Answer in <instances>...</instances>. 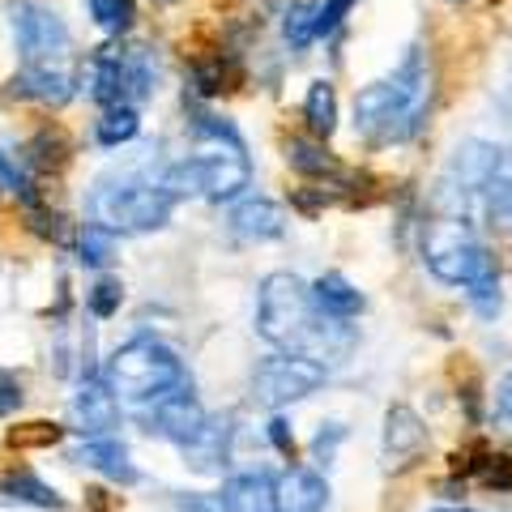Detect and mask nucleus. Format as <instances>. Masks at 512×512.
Instances as JSON below:
<instances>
[{
  "mask_svg": "<svg viewBox=\"0 0 512 512\" xmlns=\"http://www.w3.org/2000/svg\"><path fill=\"white\" fill-rule=\"evenodd\" d=\"M13 39H18V52L30 69L39 64H69V26H64L52 9L43 5H18L13 13Z\"/></svg>",
  "mask_w": 512,
  "mask_h": 512,
  "instance_id": "obj_9",
  "label": "nucleus"
},
{
  "mask_svg": "<svg viewBox=\"0 0 512 512\" xmlns=\"http://www.w3.org/2000/svg\"><path fill=\"white\" fill-rule=\"evenodd\" d=\"M210 423V414L201 410L197 393H192V384H180V389H171L167 397H158L154 410H150V431H158L163 440L171 444H192Z\"/></svg>",
  "mask_w": 512,
  "mask_h": 512,
  "instance_id": "obj_10",
  "label": "nucleus"
},
{
  "mask_svg": "<svg viewBox=\"0 0 512 512\" xmlns=\"http://www.w3.org/2000/svg\"><path fill=\"white\" fill-rule=\"evenodd\" d=\"M103 380L111 384V393L128 397V402H146V406H154L158 397H167L171 389L188 384L180 355H175L171 346L154 342V338L124 342L116 355L107 359V376Z\"/></svg>",
  "mask_w": 512,
  "mask_h": 512,
  "instance_id": "obj_3",
  "label": "nucleus"
},
{
  "mask_svg": "<svg viewBox=\"0 0 512 512\" xmlns=\"http://www.w3.org/2000/svg\"><path fill=\"white\" fill-rule=\"evenodd\" d=\"M0 500H18V504H35V508H64L56 487H47L43 478L30 474V470L0 474Z\"/></svg>",
  "mask_w": 512,
  "mask_h": 512,
  "instance_id": "obj_20",
  "label": "nucleus"
},
{
  "mask_svg": "<svg viewBox=\"0 0 512 512\" xmlns=\"http://www.w3.org/2000/svg\"><path fill=\"white\" fill-rule=\"evenodd\" d=\"M303 120H308L316 141L333 137V128H338V90H333L329 82H312L308 99H303Z\"/></svg>",
  "mask_w": 512,
  "mask_h": 512,
  "instance_id": "obj_21",
  "label": "nucleus"
},
{
  "mask_svg": "<svg viewBox=\"0 0 512 512\" xmlns=\"http://www.w3.org/2000/svg\"><path fill=\"white\" fill-rule=\"evenodd\" d=\"M154 77H150V60L146 52H128V47H103L90 60V94L103 107H133L141 99H150Z\"/></svg>",
  "mask_w": 512,
  "mask_h": 512,
  "instance_id": "obj_6",
  "label": "nucleus"
},
{
  "mask_svg": "<svg viewBox=\"0 0 512 512\" xmlns=\"http://www.w3.org/2000/svg\"><path fill=\"white\" fill-rule=\"evenodd\" d=\"M269 444H274L282 457H295V431H291V423H286L282 414L269 419Z\"/></svg>",
  "mask_w": 512,
  "mask_h": 512,
  "instance_id": "obj_39",
  "label": "nucleus"
},
{
  "mask_svg": "<svg viewBox=\"0 0 512 512\" xmlns=\"http://www.w3.org/2000/svg\"><path fill=\"white\" fill-rule=\"evenodd\" d=\"M64 154H69V146H64V137L52 133V128H43V133L26 146L30 167H60V163H64Z\"/></svg>",
  "mask_w": 512,
  "mask_h": 512,
  "instance_id": "obj_30",
  "label": "nucleus"
},
{
  "mask_svg": "<svg viewBox=\"0 0 512 512\" xmlns=\"http://www.w3.org/2000/svg\"><path fill=\"white\" fill-rule=\"evenodd\" d=\"M192 133H197V137H214V141H227V150H244V141H239L235 124L222 120V116H210V111H197V116H192Z\"/></svg>",
  "mask_w": 512,
  "mask_h": 512,
  "instance_id": "obj_32",
  "label": "nucleus"
},
{
  "mask_svg": "<svg viewBox=\"0 0 512 512\" xmlns=\"http://www.w3.org/2000/svg\"><path fill=\"white\" fill-rule=\"evenodd\" d=\"M192 86H197L201 99H218L222 90H231V69L222 56H205L192 64Z\"/></svg>",
  "mask_w": 512,
  "mask_h": 512,
  "instance_id": "obj_28",
  "label": "nucleus"
},
{
  "mask_svg": "<svg viewBox=\"0 0 512 512\" xmlns=\"http://www.w3.org/2000/svg\"><path fill=\"white\" fill-rule=\"evenodd\" d=\"M483 201H487L491 222H500V227H508V231H512V180H504V175H495V180L483 188Z\"/></svg>",
  "mask_w": 512,
  "mask_h": 512,
  "instance_id": "obj_31",
  "label": "nucleus"
},
{
  "mask_svg": "<svg viewBox=\"0 0 512 512\" xmlns=\"http://www.w3.org/2000/svg\"><path fill=\"white\" fill-rule=\"evenodd\" d=\"M504 171V150L491 146V141H461L448 158V171H444V188L453 192H483L495 175Z\"/></svg>",
  "mask_w": 512,
  "mask_h": 512,
  "instance_id": "obj_11",
  "label": "nucleus"
},
{
  "mask_svg": "<svg viewBox=\"0 0 512 512\" xmlns=\"http://www.w3.org/2000/svg\"><path fill=\"white\" fill-rule=\"evenodd\" d=\"M346 440V427L342 423H325L316 431V440H312V457L320 461V466H329L333 457H338V444Z\"/></svg>",
  "mask_w": 512,
  "mask_h": 512,
  "instance_id": "obj_37",
  "label": "nucleus"
},
{
  "mask_svg": "<svg viewBox=\"0 0 512 512\" xmlns=\"http://www.w3.org/2000/svg\"><path fill=\"white\" fill-rule=\"evenodd\" d=\"M448 5H461V0H448Z\"/></svg>",
  "mask_w": 512,
  "mask_h": 512,
  "instance_id": "obj_44",
  "label": "nucleus"
},
{
  "mask_svg": "<svg viewBox=\"0 0 512 512\" xmlns=\"http://www.w3.org/2000/svg\"><path fill=\"white\" fill-rule=\"evenodd\" d=\"M282 39L291 43L295 52L316 39V5L312 0H295V5L282 13Z\"/></svg>",
  "mask_w": 512,
  "mask_h": 512,
  "instance_id": "obj_27",
  "label": "nucleus"
},
{
  "mask_svg": "<svg viewBox=\"0 0 512 512\" xmlns=\"http://www.w3.org/2000/svg\"><path fill=\"white\" fill-rule=\"evenodd\" d=\"M175 508H180V512H218V504L201 500V495H180V500H175Z\"/></svg>",
  "mask_w": 512,
  "mask_h": 512,
  "instance_id": "obj_42",
  "label": "nucleus"
},
{
  "mask_svg": "<svg viewBox=\"0 0 512 512\" xmlns=\"http://www.w3.org/2000/svg\"><path fill=\"white\" fill-rule=\"evenodd\" d=\"M329 504V483L316 470L291 466L274 483V508L278 512H325Z\"/></svg>",
  "mask_w": 512,
  "mask_h": 512,
  "instance_id": "obj_14",
  "label": "nucleus"
},
{
  "mask_svg": "<svg viewBox=\"0 0 512 512\" xmlns=\"http://www.w3.org/2000/svg\"><path fill=\"white\" fill-rule=\"evenodd\" d=\"M137 128H141L137 107H124V103H120V107H103L99 124H94V137H99V146L116 150V146H124V141L137 137Z\"/></svg>",
  "mask_w": 512,
  "mask_h": 512,
  "instance_id": "obj_23",
  "label": "nucleus"
},
{
  "mask_svg": "<svg viewBox=\"0 0 512 512\" xmlns=\"http://www.w3.org/2000/svg\"><path fill=\"white\" fill-rule=\"evenodd\" d=\"M231 231L248 244H265V239H278L286 231V214L278 201L269 197H248L231 210Z\"/></svg>",
  "mask_w": 512,
  "mask_h": 512,
  "instance_id": "obj_16",
  "label": "nucleus"
},
{
  "mask_svg": "<svg viewBox=\"0 0 512 512\" xmlns=\"http://www.w3.org/2000/svg\"><path fill=\"white\" fill-rule=\"evenodd\" d=\"M73 419L82 431H90V436L111 431L120 423V402L103 376H94V372L82 376V384H77V393H73Z\"/></svg>",
  "mask_w": 512,
  "mask_h": 512,
  "instance_id": "obj_13",
  "label": "nucleus"
},
{
  "mask_svg": "<svg viewBox=\"0 0 512 512\" xmlns=\"http://www.w3.org/2000/svg\"><path fill=\"white\" fill-rule=\"evenodd\" d=\"M9 94L18 99H39V103H69L73 99V73L69 64H39V69H26L9 82Z\"/></svg>",
  "mask_w": 512,
  "mask_h": 512,
  "instance_id": "obj_15",
  "label": "nucleus"
},
{
  "mask_svg": "<svg viewBox=\"0 0 512 512\" xmlns=\"http://www.w3.org/2000/svg\"><path fill=\"white\" fill-rule=\"evenodd\" d=\"M423 256H427L431 274L448 286H466L478 269L495 261V256L470 235L466 222H457V218L431 222L427 235H423Z\"/></svg>",
  "mask_w": 512,
  "mask_h": 512,
  "instance_id": "obj_7",
  "label": "nucleus"
},
{
  "mask_svg": "<svg viewBox=\"0 0 512 512\" xmlns=\"http://www.w3.org/2000/svg\"><path fill=\"white\" fill-rule=\"evenodd\" d=\"M73 461H82V466L107 474L111 483H137V466L128 461V448L120 440H107V436H94L86 440L82 448L73 453Z\"/></svg>",
  "mask_w": 512,
  "mask_h": 512,
  "instance_id": "obj_18",
  "label": "nucleus"
},
{
  "mask_svg": "<svg viewBox=\"0 0 512 512\" xmlns=\"http://www.w3.org/2000/svg\"><path fill=\"white\" fill-rule=\"evenodd\" d=\"M308 295L316 303V312H325L333 320H355L363 312V291L359 286H350L342 274H320L308 286Z\"/></svg>",
  "mask_w": 512,
  "mask_h": 512,
  "instance_id": "obj_19",
  "label": "nucleus"
},
{
  "mask_svg": "<svg viewBox=\"0 0 512 512\" xmlns=\"http://www.w3.org/2000/svg\"><path fill=\"white\" fill-rule=\"evenodd\" d=\"M320 384H325V367L303 359V355H269L256 363L252 372V397L269 410H282L291 402H303L308 393H316Z\"/></svg>",
  "mask_w": 512,
  "mask_h": 512,
  "instance_id": "obj_8",
  "label": "nucleus"
},
{
  "mask_svg": "<svg viewBox=\"0 0 512 512\" xmlns=\"http://www.w3.org/2000/svg\"><path fill=\"white\" fill-rule=\"evenodd\" d=\"M495 414L512 423V372L500 376V384H495Z\"/></svg>",
  "mask_w": 512,
  "mask_h": 512,
  "instance_id": "obj_41",
  "label": "nucleus"
},
{
  "mask_svg": "<svg viewBox=\"0 0 512 512\" xmlns=\"http://www.w3.org/2000/svg\"><path fill=\"white\" fill-rule=\"evenodd\" d=\"M359 0H325V5H316V39H325L333 35L346 18H350V9H355Z\"/></svg>",
  "mask_w": 512,
  "mask_h": 512,
  "instance_id": "obj_35",
  "label": "nucleus"
},
{
  "mask_svg": "<svg viewBox=\"0 0 512 512\" xmlns=\"http://www.w3.org/2000/svg\"><path fill=\"white\" fill-rule=\"evenodd\" d=\"M427 423L414 414L410 406H389V414H384V466L389 470H406L414 466V461L423 457L427 448Z\"/></svg>",
  "mask_w": 512,
  "mask_h": 512,
  "instance_id": "obj_12",
  "label": "nucleus"
},
{
  "mask_svg": "<svg viewBox=\"0 0 512 512\" xmlns=\"http://www.w3.org/2000/svg\"><path fill=\"white\" fill-rule=\"evenodd\" d=\"M466 295L474 303V312L483 316V320H495L500 316V265H483L478 274L466 282Z\"/></svg>",
  "mask_w": 512,
  "mask_h": 512,
  "instance_id": "obj_24",
  "label": "nucleus"
},
{
  "mask_svg": "<svg viewBox=\"0 0 512 512\" xmlns=\"http://www.w3.org/2000/svg\"><path fill=\"white\" fill-rule=\"evenodd\" d=\"M218 512H278L274 508V478L269 474H235L227 487H222Z\"/></svg>",
  "mask_w": 512,
  "mask_h": 512,
  "instance_id": "obj_17",
  "label": "nucleus"
},
{
  "mask_svg": "<svg viewBox=\"0 0 512 512\" xmlns=\"http://www.w3.org/2000/svg\"><path fill=\"white\" fill-rule=\"evenodd\" d=\"M175 210V197L163 184H146V180H107L94 188L90 197V214L99 227L111 235H146L167 227V218Z\"/></svg>",
  "mask_w": 512,
  "mask_h": 512,
  "instance_id": "obj_4",
  "label": "nucleus"
},
{
  "mask_svg": "<svg viewBox=\"0 0 512 512\" xmlns=\"http://www.w3.org/2000/svg\"><path fill=\"white\" fill-rule=\"evenodd\" d=\"M478 474H483V483L491 491H512V457L508 453H487Z\"/></svg>",
  "mask_w": 512,
  "mask_h": 512,
  "instance_id": "obj_36",
  "label": "nucleus"
},
{
  "mask_svg": "<svg viewBox=\"0 0 512 512\" xmlns=\"http://www.w3.org/2000/svg\"><path fill=\"white\" fill-rule=\"evenodd\" d=\"M120 303H124V286H120L116 278H103V282L90 291V312L99 316V320L116 316V312H120Z\"/></svg>",
  "mask_w": 512,
  "mask_h": 512,
  "instance_id": "obj_34",
  "label": "nucleus"
},
{
  "mask_svg": "<svg viewBox=\"0 0 512 512\" xmlns=\"http://www.w3.org/2000/svg\"><path fill=\"white\" fill-rule=\"evenodd\" d=\"M30 227H35V235H52V239H60V214H47L43 205H35V210H30Z\"/></svg>",
  "mask_w": 512,
  "mask_h": 512,
  "instance_id": "obj_40",
  "label": "nucleus"
},
{
  "mask_svg": "<svg viewBox=\"0 0 512 512\" xmlns=\"http://www.w3.org/2000/svg\"><path fill=\"white\" fill-rule=\"evenodd\" d=\"M286 163H291V171L308 175V180H316V175H342L338 158L320 146V141H308V137H291V141H286Z\"/></svg>",
  "mask_w": 512,
  "mask_h": 512,
  "instance_id": "obj_22",
  "label": "nucleus"
},
{
  "mask_svg": "<svg viewBox=\"0 0 512 512\" xmlns=\"http://www.w3.org/2000/svg\"><path fill=\"white\" fill-rule=\"evenodd\" d=\"M77 252H82V265L107 269L111 261H116V235H111L107 227H99V222H86L82 235H77Z\"/></svg>",
  "mask_w": 512,
  "mask_h": 512,
  "instance_id": "obj_26",
  "label": "nucleus"
},
{
  "mask_svg": "<svg viewBox=\"0 0 512 512\" xmlns=\"http://www.w3.org/2000/svg\"><path fill=\"white\" fill-rule=\"evenodd\" d=\"M184 453L192 457V466H197V470H214L218 461L227 457V423L210 419L197 440H192V444H184Z\"/></svg>",
  "mask_w": 512,
  "mask_h": 512,
  "instance_id": "obj_25",
  "label": "nucleus"
},
{
  "mask_svg": "<svg viewBox=\"0 0 512 512\" xmlns=\"http://www.w3.org/2000/svg\"><path fill=\"white\" fill-rule=\"evenodd\" d=\"M60 436H64V427H56V423H26V427L9 431V444L13 448H52Z\"/></svg>",
  "mask_w": 512,
  "mask_h": 512,
  "instance_id": "obj_33",
  "label": "nucleus"
},
{
  "mask_svg": "<svg viewBox=\"0 0 512 512\" xmlns=\"http://www.w3.org/2000/svg\"><path fill=\"white\" fill-rule=\"evenodd\" d=\"M22 406V380L0 367V414H13Z\"/></svg>",
  "mask_w": 512,
  "mask_h": 512,
  "instance_id": "obj_38",
  "label": "nucleus"
},
{
  "mask_svg": "<svg viewBox=\"0 0 512 512\" xmlns=\"http://www.w3.org/2000/svg\"><path fill=\"white\" fill-rule=\"evenodd\" d=\"M90 18L99 22V30H107V35H124V30L133 26L137 9H133V0H90Z\"/></svg>",
  "mask_w": 512,
  "mask_h": 512,
  "instance_id": "obj_29",
  "label": "nucleus"
},
{
  "mask_svg": "<svg viewBox=\"0 0 512 512\" xmlns=\"http://www.w3.org/2000/svg\"><path fill=\"white\" fill-rule=\"evenodd\" d=\"M252 167L244 150H222V154H201V158H184L163 171V184L175 201L180 197H205V201H231L248 188Z\"/></svg>",
  "mask_w": 512,
  "mask_h": 512,
  "instance_id": "obj_5",
  "label": "nucleus"
},
{
  "mask_svg": "<svg viewBox=\"0 0 512 512\" xmlns=\"http://www.w3.org/2000/svg\"><path fill=\"white\" fill-rule=\"evenodd\" d=\"M431 512H474V508H431Z\"/></svg>",
  "mask_w": 512,
  "mask_h": 512,
  "instance_id": "obj_43",
  "label": "nucleus"
},
{
  "mask_svg": "<svg viewBox=\"0 0 512 512\" xmlns=\"http://www.w3.org/2000/svg\"><path fill=\"white\" fill-rule=\"evenodd\" d=\"M431 94H436V73L423 52V43H414L393 69V77L372 82L355 94V128L372 146H393V141H410L427 124Z\"/></svg>",
  "mask_w": 512,
  "mask_h": 512,
  "instance_id": "obj_2",
  "label": "nucleus"
},
{
  "mask_svg": "<svg viewBox=\"0 0 512 512\" xmlns=\"http://www.w3.org/2000/svg\"><path fill=\"white\" fill-rule=\"evenodd\" d=\"M256 333L278 346L282 355H303L312 363H338L346 350L355 346V333L346 329V320H333L316 312V303L295 274H269L256 291Z\"/></svg>",
  "mask_w": 512,
  "mask_h": 512,
  "instance_id": "obj_1",
  "label": "nucleus"
}]
</instances>
